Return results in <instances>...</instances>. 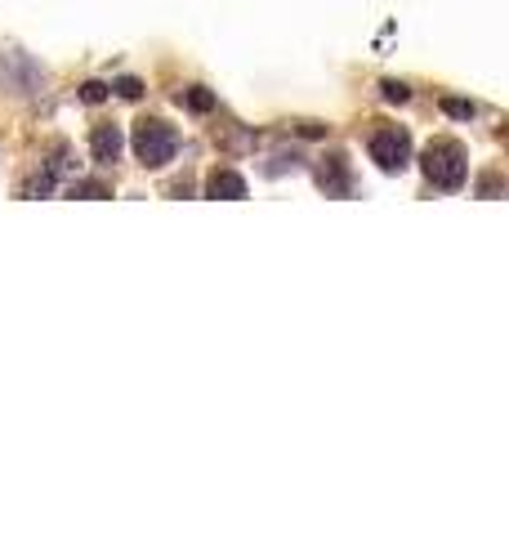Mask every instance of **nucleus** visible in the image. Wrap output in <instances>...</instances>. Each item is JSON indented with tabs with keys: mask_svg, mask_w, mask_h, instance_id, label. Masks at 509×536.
I'll use <instances>...</instances> for the list:
<instances>
[{
	"mask_svg": "<svg viewBox=\"0 0 509 536\" xmlns=\"http://www.w3.org/2000/svg\"><path fill=\"white\" fill-rule=\"evenodd\" d=\"M371 161H376L380 170H389V175H398V170H407V161H411V134L402 130V126H384L371 134Z\"/></svg>",
	"mask_w": 509,
	"mask_h": 536,
	"instance_id": "4",
	"label": "nucleus"
},
{
	"mask_svg": "<svg viewBox=\"0 0 509 536\" xmlns=\"http://www.w3.org/2000/svg\"><path fill=\"white\" fill-rule=\"evenodd\" d=\"M76 197H108V188L94 184V179H85V184H76Z\"/></svg>",
	"mask_w": 509,
	"mask_h": 536,
	"instance_id": "14",
	"label": "nucleus"
},
{
	"mask_svg": "<svg viewBox=\"0 0 509 536\" xmlns=\"http://www.w3.org/2000/svg\"><path fill=\"white\" fill-rule=\"evenodd\" d=\"M380 94H384L389 103H407V99H411V90H407L402 81H380Z\"/></svg>",
	"mask_w": 509,
	"mask_h": 536,
	"instance_id": "11",
	"label": "nucleus"
},
{
	"mask_svg": "<svg viewBox=\"0 0 509 536\" xmlns=\"http://www.w3.org/2000/svg\"><path fill=\"white\" fill-rule=\"evenodd\" d=\"M175 152H179L175 126H166V121H139V130H134V157H139V166L161 170L166 161H175Z\"/></svg>",
	"mask_w": 509,
	"mask_h": 536,
	"instance_id": "2",
	"label": "nucleus"
},
{
	"mask_svg": "<svg viewBox=\"0 0 509 536\" xmlns=\"http://www.w3.org/2000/svg\"><path fill=\"white\" fill-rule=\"evenodd\" d=\"M300 134H304V139H322V134H326V126H318V121H304V126H300Z\"/></svg>",
	"mask_w": 509,
	"mask_h": 536,
	"instance_id": "15",
	"label": "nucleus"
},
{
	"mask_svg": "<svg viewBox=\"0 0 509 536\" xmlns=\"http://www.w3.org/2000/svg\"><path fill=\"white\" fill-rule=\"evenodd\" d=\"M112 90H117L121 94V99H143V81H139V76H121V81L117 85H112Z\"/></svg>",
	"mask_w": 509,
	"mask_h": 536,
	"instance_id": "10",
	"label": "nucleus"
},
{
	"mask_svg": "<svg viewBox=\"0 0 509 536\" xmlns=\"http://www.w3.org/2000/svg\"><path fill=\"white\" fill-rule=\"evenodd\" d=\"M206 197H215V201H237V197H246V179L237 175V170H219V175H210Z\"/></svg>",
	"mask_w": 509,
	"mask_h": 536,
	"instance_id": "7",
	"label": "nucleus"
},
{
	"mask_svg": "<svg viewBox=\"0 0 509 536\" xmlns=\"http://www.w3.org/2000/svg\"><path fill=\"white\" fill-rule=\"evenodd\" d=\"M179 103H184L188 112H201V117H206V112H215V94L201 90V85H188V90L179 94Z\"/></svg>",
	"mask_w": 509,
	"mask_h": 536,
	"instance_id": "8",
	"label": "nucleus"
},
{
	"mask_svg": "<svg viewBox=\"0 0 509 536\" xmlns=\"http://www.w3.org/2000/svg\"><path fill=\"white\" fill-rule=\"evenodd\" d=\"M0 81H5V90L18 94V99H36V94L45 90V67L23 50H5L0 54Z\"/></svg>",
	"mask_w": 509,
	"mask_h": 536,
	"instance_id": "3",
	"label": "nucleus"
},
{
	"mask_svg": "<svg viewBox=\"0 0 509 536\" xmlns=\"http://www.w3.org/2000/svg\"><path fill=\"white\" fill-rule=\"evenodd\" d=\"M54 184H59V179H54V170L45 166L41 175L27 179V184H23V197H45V193H54Z\"/></svg>",
	"mask_w": 509,
	"mask_h": 536,
	"instance_id": "9",
	"label": "nucleus"
},
{
	"mask_svg": "<svg viewBox=\"0 0 509 536\" xmlns=\"http://www.w3.org/2000/svg\"><path fill=\"white\" fill-rule=\"evenodd\" d=\"M103 99H108V85L103 81H85L81 85V103H103Z\"/></svg>",
	"mask_w": 509,
	"mask_h": 536,
	"instance_id": "12",
	"label": "nucleus"
},
{
	"mask_svg": "<svg viewBox=\"0 0 509 536\" xmlns=\"http://www.w3.org/2000/svg\"><path fill=\"white\" fill-rule=\"evenodd\" d=\"M420 170H425V179L438 188V193H456V188H465V179H469V157H465L460 143L438 139L420 152Z\"/></svg>",
	"mask_w": 509,
	"mask_h": 536,
	"instance_id": "1",
	"label": "nucleus"
},
{
	"mask_svg": "<svg viewBox=\"0 0 509 536\" xmlns=\"http://www.w3.org/2000/svg\"><path fill=\"white\" fill-rule=\"evenodd\" d=\"M90 152H94V161H99V166H117V161H121V126H94Z\"/></svg>",
	"mask_w": 509,
	"mask_h": 536,
	"instance_id": "6",
	"label": "nucleus"
},
{
	"mask_svg": "<svg viewBox=\"0 0 509 536\" xmlns=\"http://www.w3.org/2000/svg\"><path fill=\"white\" fill-rule=\"evenodd\" d=\"M318 184H322V193H331V197H349L353 193L349 161H344V157H326L318 166Z\"/></svg>",
	"mask_w": 509,
	"mask_h": 536,
	"instance_id": "5",
	"label": "nucleus"
},
{
	"mask_svg": "<svg viewBox=\"0 0 509 536\" xmlns=\"http://www.w3.org/2000/svg\"><path fill=\"white\" fill-rule=\"evenodd\" d=\"M443 112L447 117H474V103H465V99H443Z\"/></svg>",
	"mask_w": 509,
	"mask_h": 536,
	"instance_id": "13",
	"label": "nucleus"
},
{
	"mask_svg": "<svg viewBox=\"0 0 509 536\" xmlns=\"http://www.w3.org/2000/svg\"><path fill=\"white\" fill-rule=\"evenodd\" d=\"M492 193H505L501 179H483V197H492Z\"/></svg>",
	"mask_w": 509,
	"mask_h": 536,
	"instance_id": "16",
	"label": "nucleus"
}]
</instances>
